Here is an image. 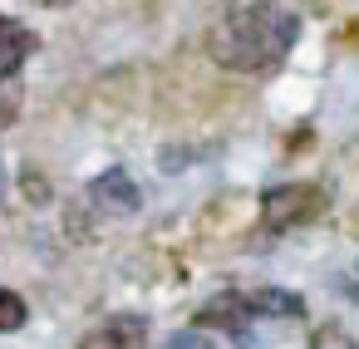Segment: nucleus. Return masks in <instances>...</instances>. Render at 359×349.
Segmentation results:
<instances>
[{
  "label": "nucleus",
  "mask_w": 359,
  "mask_h": 349,
  "mask_svg": "<svg viewBox=\"0 0 359 349\" xmlns=\"http://www.w3.org/2000/svg\"><path fill=\"white\" fill-rule=\"evenodd\" d=\"M246 305H251V320H300L305 315V300L295 290H246Z\"/></svg>",
  "instance_id": "obj_6"
},
{
  "label": "nucleus",
  "mask_w": 359,
  "mask_h": 349,
  "mask_svg": "<svg viewBox=\"0 0 359 349\" xmlns=\"http://www.w3.org/2000/svg\"><path fill=\"white\" fill-rule=\"evenodd\" d=\"M148 344V320L143 315H109L99 329L79 339V349H143Z\"/></svg>",
  "instance_id": "obj_4"
},
{
  "label": "nucleus",
  "mask_w": 359,
  "mask_h": 349,
  "mask_svg": "<svg viewBox=\"0 0 359 349\" xmlns=\"http://www.w3.org/2000/svg\"><path fill=\"white\" fill-rule=\"evenodd\" d=\"M310 349H354V339H349L339 324H330V329H320V334H315V344H310Z\"/></svg>",
  "instance_id": "obj_9"
},
{
  "label": "nucleus",
  "mask_w": 359,
  "mask_h": 349,
  "mask_svg": "<svg viewBox=\"0 0 359 349\" xmlns=\"http://www.w3.org/2000/svg\"><path fill=\"white\" fill-rule=\"evenodd\" d=\"M25 300L15 295V290H0V334H11V329H20L25 324Z\"/></svg>",
  "instance_id": "obj_8"
},
{
  "label": "nucleus",
  "mask_w": 359,
  "mask_h": 349,
  "mask_svg": "<svg viewBox=\"0 0 359 349\" xmlns=\"http://www.w3.org/2000/svg\"><path fill=\"white\" fill-rule=\"evenodd\" d=\"M320 207H325V197H320L315 182H285V187H271V192L261 197V226H266L271 236H280V231H290V226L315 221Z\"/></svg>",
  "instance_id": "obj_2"
},
{
  "label": "nucleus",
  "mask_w": 359,
  "mask_h": 349,
  "mask_svg": "<svg viewBox=\"0 0 359 349\" xmlns=\"http://www.w3.org/2000/svg\"><path fill=\"white\" fill-rule=\"evenodd\" d=\"M300 35V15L280 0H251V6H236L231 15H222L207 35V55L231 69V74H261L276 69L290 45Z\"/></svg>",
  "instance_id": "obj_1"
},
{
  "label": "nucleus",
  "mask_w": 359,
  "mask_h": 349,
  "mask_svg": "<svg viewBox=\"0 0 359 349\" xmlns=\"http://www.w3.org/2000/svg\"><path fill=\"white\" fill-rule=\"evenodd\" d=\"M163 349H212V339H207L202 329H182V334H172Z\"/></svg>",
  "instance_id": "obj_11"
},
{
  "label": "nucleus",
  "mask_w": 359,
  "mask_h": 349,
  "mask_svg": "<svg viewBox=\"0 0 359 349\" xmlns=\"http://www.w3.org/2000/svg\"><path fill=\"white\" fill-rule=\"evenodd\" d=\"M20 187H25V197H30L35 207H45V202H50V182H45L40 172H25V177H20Z\"/></svg>",
  "instance_id": "obj_10"
},
{
  "label": "nucleus",
  "mask_w": 359,
  "mask_h": 349,
  "mask_svg": "<svg viewBox=\"0 0 359 349\" xmlns=\"http://www.w3.org/2000/svg\"><path fill=\"white\" fill-rule=\"evenodd\" d=\"M89 202H94L99 212L133 217V212L143 207V192H138V182H133L123 167H109V172H99V177L89 182Z\"/></svg>",
  "instance_id": "obj_3"
},
{
  "label": "nucleus",
  "mask_w": 359,
  "mask_h": 349,
  "mask_svg": "<svg viewBox=\"0 0 359 349\" xmlns=\"http://www.w3.org/2000/svg\"><path fill=\"white\" fill-rule=\"evenodd\" d=\"M20 104H25L20 64H0V128H11V123L20 118Z\"/></svg>",
  "instance_id": "obj_7"
},
{
  "label": "nucleus",
  "mask_w": 359,
  "mask_h": 349,
  "mask_svg": "<svg viewBox=\"0 0 359 349\" xmlns=\"http://www.w3.org/2000/svg\"><path fill=\"white\" fill-rule=\"evenodd\" d=\"M197 324H212V329H226L236 339H246V324H251V305H246V290H226V295H212L202 310H197Z\"/></svg>",
  "instance_id": "obj_5"
},
{
  "label": "nucleus",
  "mask_w": 359,
  "mask_h": 349,
  "mask_svg": "<svg viewBox=\"0 0 359 349\" xmlns=\"http://www.w3.org/2000/svg\"><path fill=\"white\" fill-rule=\"evenodd\" d=\"M45 6H65V0H45Z\"/></svg>",
  "instance_id": "obj_12"
}]
</instances>
